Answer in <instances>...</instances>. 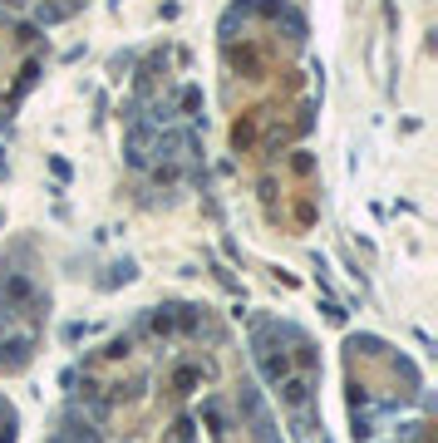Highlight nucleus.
Wrapping results in <instances>:
<instances>
[{"mask_svg": "<svg viewBox=\"0 0 438 443\" xmlns=\"http://www.w3.org/2000/svg\"><path fill=\"white\" fill-rule=\"evenodd\" d=\"M281 399H286V404H296V409H305V404H310V384H305V379H286Z\"/></svg>", "mask_w": 438, "mask_h": 443, "instance_id": "f257e3e1", "label": "nucleus"}, {"mask_svg": "<svg viewBox=\"0 0 438 443\" xmlns=\"http://www.w3.org/2000/svg\"><path fill=\"white\" fill-rule=\"evenodd\" d=\"M350 345H355V350H369V355H379V350H385V345H379V340H374V335H355V340H350Z\"/></svg>", "mask_w": 438, "mask_h": 443, "instance_id": "f03ea898", "label": "nucleus"}, {"mask_svg": "<svg viewBox=\"0 0 438 443\" xmlns=\"http://www.w3.org/2000/svg\"><path fill=\"white\" fill-rule=\"evenodd\" d=\"M84 335H89V325H79V320H69V325H65V340H69V345H74V340H84Z\"/></svg>", "mask_w": 438, "mask_h": 443, "instance_id": "7ed1b4c3", "label": "nucleus"}, {"mask_svg": "<svg viewBox=\"0 0 438 443\" xmlns=\"http://www.w3.org/2000/svg\"><path fill=\"white\" fill-rule=\"evenodd\" d=\"M183 108H187V114H197V108H202V94H197V89H183Z\"/></svg>", "mask_w": 438, "mask_h": 443, "instance_id": "20e7f679", "label": "nucleus"}, {"mask_svg": "<svg viewBox=\"0 0 438 443\" xmlns=\"http://www.w3.org/2000/svg\"><path fill=\"white\" fill-rule=\"evenodd\" d=\"M350 433H355V443H364V438L374 433V424H369V419H355V428H350Z\"/></svg>", "mask_w": 438, "mask_h": 443, "instance_id": "39448f33", "label": "nucleus"}, {"mask_svg": "<svg viewBox=\"0 0 438 443\" xmlns=\"http://www.w3.org/2000/svg\"><path fill=\"white\" fill-rule=\"evenodd\" d=\"M49 443H69V438H65V433H54V438H49Z\"/></svg>", "mask_w": 438, "mask_h": 443, "instance_id": "423d86ee", "label": "nucleus"}]
</instances>
